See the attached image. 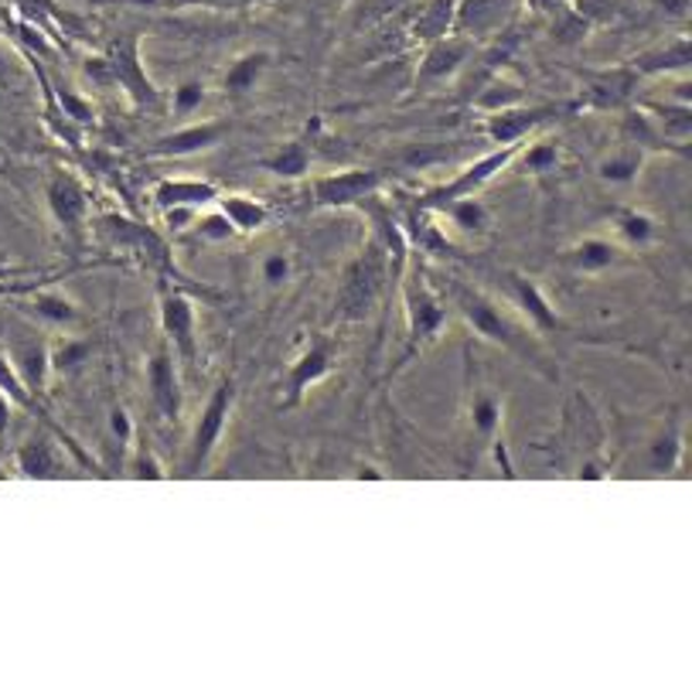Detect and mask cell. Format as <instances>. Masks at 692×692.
I'll return each mask as SVG.
<instances>
[{"label": "cell", "instance_id": "obj_1", "mask_svg": "<svg viewBox=\"0 0 692 692\" xmlns=\"http://www.w3.org/2000/svg\"><path fill=\"white\" fill-rule=\"evenodd\" d=\"M444 300H448V308L475 331L478 338L498 345V348H505L509 355L522 358L525 366L536 369L542 379L549 382H557L560 379V369L557 362L549 358V351L542 348V338L536 335V331L525 324L522 318H515L505 303H498L491 294L478 290V287H470L464 281H457V276H451V281H444Z\"/></svg>", "mask_w": 692, "mask_h": 692}, {"label": "cell", "instance_id": "obj_2", "mask_svg": "<svg viewBox=\"0 0 692 692\" xmlns=\"http://www.w3.org/2000/svg\"><path fill=\"white\" fill-rule=\"evenodd\" d=\"M399 287H403L406 342H403V351L396 355V362L390 369V379L406 372L413 358H420L440 338V331L448 327V318H451L448 300L430 284V273L423 270V263H406V270L399 276Z\"/></svg>", "mask_w": 692, "mask_h": 692}, {"label": "cell", "instance_id": "obj_3", "mask_svg": "<svg viewBox=\"0 0 692 692\" xmlns=\"http://www.w3.org/2000/svg\"><path fill=\"white\" fill-rule=\"evenodd\" d=\"M93 232L106 249H117L123 256H133L136 263L151 266L160 281L175 273V260H171V246L164 236H157L154 229H147L144 223H133L127 215L106 212V215H90Z\"/></svg>", "mask_w": 692, "mask_h": 692}, {"label": "cell", "instance_id": "obj_4", "mask_svg": "<svg viewBox=\"0 0 692 692\" xmlns=\"http://www.w3.org/2000/svg\"><path fill=\"white\" fill-rule=\"evenodd\" d=\"M399 281V273L393 270L390 256H385V249L369 239V246L362 249V256H358L345 276H342V290H338V311L345 321H362L369 311H372V303L379 300L385 281Z\"/></svg>", "mask_w": 692, "mask_h": 692}, {"label": "cell", "instance_id": "obj_5", "mask_svg": "<svg viewBox=\"0 0 692 692\" xmlns=\"http://www.w3.org/2000/svg\"><path fill=\"white\" fill-rule=\"evenodd\" d=\"M232 406H236V379L232 375H223L215 382L212 396L205 399L202 413L195 427H191V437H188V457H184V478H199L205 475L208 461L215 457V448L223 444V433L229 427V417H232Z\"/></svg>", "mask_w": 692, "mask_h": 692}, {"label": "cell", "instance_id": "obj_6", "mask_svg": "<svg viewBox=\"0 0 692 692\" xmlns=\"http://www.w3.org/2000/svg\"><path fill=\"white\" fill-rule=\"evenodd\" d=\"M584 114L576 99H560V103H518L509 109H498V114H485L481 120V133L494 147H512V144H525L533 133H539L542 127L557 123L563 117H576Z\"/></svg>", "mask_w": 692, "mask_h": 692}, {"label": "cell", "instance_id": "obj_7", "mask_svg": "<svg viewBox=\"0 0 692 692\" xmlns=\"http://www.w3.org/2000/svg\"><path fill=\"white\" fill-rule=\"evenodd\" d=\"M342 345L331 335H314L276 382V409H297L318 382H324L338 366Z\"/></svg>", "mask_w": 692, "mask_h": 692}, {"label": "cell", "instance_id": "obj_8", "mask_svg": "<svg viewBox=\"0 0 692 692\" xmlns=\"http://www.w3.org/2000/svg\"><path fill=\"white\" fill-rule=\"evenodd\" d=\"M518 151H522V144H512V147H494V151H488V154H481L478 160H470L467 168H461L448 184H440V188H433V191H427V195H420L417 202V208H423V212H440V208H448L451 202H457V199H467V195H481V191L502 175L509 164H515V157H518Z\"/></svg>", "mask_w": 692, "mask_h": 692}, {"label": "cell", "instance_id": "obj_9", "mask_svg": "<svg viewBox=\"0 0 692 692\" xmlns=\"http://www.w3.org/2000/svg\"><path fill=\"white\" fill-rule=\"evenodd\" d=\"M157 314H160L164 338H168V345L175 348V358L184 369H195V362H199V311H195V300H191L178 287H168V281H160Z\"/></svg>", "mask_w": 692, "mask_h": 692}, {"label": "cell", "instance_id": "obj_10", "mask_svg": "<svg viewBox=\"0 0 692 692\" xmlns=\"http://www.w3.org/2000/svg\"><path fill=\"white\" fill-rule=\"evenodd\" d=\"M642 79L634 75L628 62L607 65V69H584L580 72V109H594V114H621L624 106L634 103Z\"/></svg>", "mask_w": 692, "mask_h": 692}, {"label": "cell", "instance_id": "obj_11", "mask_svg": "<svg viewBox=\"0 0 692 692\" xmlns=\"http://www.w3.org/2000/svg\"><path fill=\"white\" fill-rule=\"evenodd\" d=\"M382 184H385V175L375 168H342V171H327L314 178L311 199H314V208H324V212L355 208L369 195H379Z\"/></svg>", "mask_w": 692, "mask_h": 692}, {"label": "cell", "instance_id": "obj_12", "mask_svg": "<svg viewBox=\"0 0 692 692\" xmlns=\"http://www.w3.org/2000/svg\"><path fill=\"white\" fill-rule=\"evenodd\" d=\"M502 420H505V396L494 385H485L478 375L470 379L467 396H464V430H467V444L488 451L491 440L502 433Z\"/></svg>", "mask_w": 692, "mask_h": 692}, {"label": "cell", "instance_id": "obj_13", "mask_svg": "<svg viewBox=\"0 0 692 692\" xmlns=\"http://www.w3.org/2000/svg\"><path fill=\"white\" fill-rule=\"evenodd\" d=\"M515 11H518V0H454L451 32L475 45L502 38Z\"/></svg>", "mask_w": 692, "mask_h": 692}, {"label": "cell", "instance_id": "obj_14", "mask_svg": "<svg viewBox=\"0 0 692 692\" xmlns=\"http://www.w3.org/2000/svg\"><path fill=\"white\" fill-rule=\"evenodd\" d=\"M106 59L114 65V86H120L136 106H160V93L151 82L141 55V38L136 35H120L114 45L106 48Z\"/></svg>", "mask_w": 692, "mask_h": 692}, {"label": "cell", "instance_id": "obj_15", "mask_svg": "<svg viewBox=\"0 0 692 692\" xmlns=\"http://www.w3.org/2000/svg\"><path fill=\"white\" fill-rule=\"evenodd\" d=\"M505 287H509V297H512V308L518 311V318L529 324L539 338L560 335V331H563V318L557 314V308H552L549 297L542 294V287L533 281L529 273L505 270Z\"/></svg>", "mask_w": 692, "mask_h": 692}, {"label": "cell", "instance_id": "obj_16", "mask_svg": "<svg viewBox=\"0 0 692 692\" xmlns=\"http://www.w3.org/2000/svg\"><path fill=\"white\" fill-rule=\"evenodd\" d=\"M45 202H48V212L55 215V223H59L75 242H82V232L90 226L86 184L69 171H55L45 184Z\"/></svg>", "mask_w": 692, "mask_h": 692}, {"label": "cell", "instance_id": "obj_17", "mask_svg": "<svg viewBox=\"0 0 692 692\" xmlns=\"http://www.w3.org/2000/svg\"><path fill=\"white\" fill-rule=\"evenodd\" d=\"M147 393L154 409L160 413V420L178 423L181 420V406H184V393H181V372H178V358L171 351V345H160L151 362H147Z\"/></svg>", "mask_w": 692, "mask_h": 692}, {"label": "cell", "instance_id": "obj_18", "mask_svg": "<svg viewBox=\"0 0 692 692\" xmlns=\"http://www.w3.org/2000/svg\"><path fill=\"white\" fill-rule=\"evenodd\" d=\"M475 55V41H467L454 32L448 35H440L433 41H427V51H423V59L417 65V86L427 90V86H440V82H448L454 79L464 62Z\"/></svg>", "mask_w": 692, "mask_h": 692}, {"label": "cell", "instance_id": "obj_19", "mask_svg": "<svg viewBox=\"0 0 692 692\" xmlns=\"http://www.w3.org/2000/svg\"><path fill=\"white\" fill-rule=\"evenodd\" d=\"M355 208L366 215V223L372 226V239L385 249V256H390L393 270L403 276V270L409 263V239H406V229L396 218L393 205L382 202L379 195H369L366 202H358Z\"/></svg>", "mask_w": 692, "mask_h": 692}, {"label": "cell", "instance_id": "obj_20", "mask_svg": "<svg viewBox=\"0 0 692 692\" xmlns=\"http://www.w3.org/2000/svg\"><path fill=\"white\" fill-rule=\"evenodd\" d=\"M226 136V127L218 120H202V123H188V127H178L175 133L160 136V141H154L144 157L151 160H171V157H195L202 151H212L218 147V141Z\"/></svg>", "mask_w": 692, "mask_h": 692}, {"label": "cell", "instance_id": "obj_21", "mask_svg": "<svg viewBox=\"0 0 692 692\" xmlns=\"http://www.w3.org/2000/svg\"><path fill=\"white\" fill-rule=\"evenodd\" d=\"M639 79H655V75H685L692 65V45L689 35H676L672 41H658L645 48L642 55L628 59Z\"/></svg>", "mask_w": 692, "mask_h": 692}, {"label": "cell", "instance_id": "obj_22", "mask_svg": "<svg viewBox=\"0 0 692 692\" xmlns=\"http://www.w3.org/2000/svg\"><path fill=\"white\" fill-rule=\"evenodd\" d=\"M685 451V420H682V409L672 406L666 423L655 430V437L648 440V451H645V464L652 475H672L682 461Z\"/></svg>", "mask_w": 692, "mask_h": 692}, {"label": "cell", "instance_id": "obj_23", "mask_svg": "<svg viewBox=\"0 0 692 692\" xmlns=\"http://www.w3.org/2000/svg\"><path fill=\"white\" fill-rule=\"evenodd\" d=\"M14 467L21 478H59L62 470L59 444L45 430H32L14 448Z\"/></svg>", "mask_w": 692, "mask_h": 692}, {"label": "cell", "instance_id": "obj_24", "mask_svg": "<svg viewBox=\"0 0 692 692\" xmlns=\"http://www.w3.org/2000/svg\"><path fill=\"white\" fill-rule=\"evenodd\" d=\"M17 297H21L17 308H21L24 314H32V318H38V321L51 324V327H75V324L82 321L79 303L69 300L62 290H48V287H35V284H32L27 290H21Z\"/></svg>", "mask_w": 692, "mask_h": 692}, {"label": "cell", "instance_id": "obj_25", "mask_svg": "<svg viewBox=\"0 0 692 692\" xmlns=\"http://www.w3.org/2000/svg\"><path fill=\"white\" fill-rule=\"evenodd\" d=\"M218 184L205 181V178H160L151 188V202L157 208H171V205H188V208H208L218 202Z\"/></svg>", "mask_w": 692, "mask_h": 692}, {"label": "cell", "instance_id": "obj_26", "mask_svg": "<svg viewBox=\"0 0 692 692\" xmlns=\"http://www.w3.org/2000/svg\"><path fill=\"white\" fill-rule=\"evenodd\" d=\"M639 106L652 117V123L658 127V133L666 136V141L679 154H685V144H689V136H692V109H689V103H679V99H666V103L645 99Z\"/></svg>", "mask_w": 692, "mask_h": 692}, {"label": "cell", "instance_id": "obj_27", "mask_svg": "<svg viewBox=\"0 0 692 692\" xmlns=\"http://www.w3.org/2000/svg\"><path fill=\"white\" fill-rule=\"evenodd\" d=\"M563 263L580 276H597V273H607L621 263V249L611 239L590 236V239H580L576 246H570L563 253Z\"/></svg>", "mask_w": 692, "mask_h": 692}, {"label": "cell", "instance_id": "obj_28", "mask_svg": "<svg viewBox=\"0 0 692 692\" xmlns=\"http://www.w3.org/2000/svg\"><path fill=\"white\" fill-rule=\"evenodd\" d=\"M14 375L21 379V385L32 399H45L48 396V379H51V366H48V345L41 342H24L14 348Z\"/></svg>", "mask_w": 692, "mask_h": 692}, {"label": "cell", "instance_id": "obj_29", "mask_svg": "<svg viewBox=\"0 0 692 692\" xmlns=\"http://www.w3.org/2000/svg\"><path fill=\"white\" fill-rule=\"evenodd\" d=\"M270 65H273V55L263 51V48L236 55V59L229 62V69L223 72V90L232 93V96L253 93L260 82H263V75L270 72Z\"/></svg>", "mask_w": 692, "mask_h": 692}, {"label": "cell", "instance_id": "obj_30", "mask_svg": "<svg viewBox=\"0 0 692 692\" xmlns=\"http://www.w3.org/2000/svg\"><path fill=\"white\" fill-rule=\"evenodd\" d=\"M645 160H648L645 151L631 147V144H618L611 154H604L597 160V178L607 184H634L639 175L645 171Z\"/></svg>", "mask_w": 692, "mask_h": 692}, {"label": "cell", "instance_id": "obj_31", "mask_svg": "<svg viewBox=\"0 0 692 692\" xmlns=\"http://www.w3.org/2000/svg\"><path fill=\"white\" fill-rule=\"evenodd\" d=\"M311 147L303 144V141H290L284 147H276L270 157L260 160V168L273 178H281V181H300V178H308L311 175Z\"/></svg>", "mask_w": 692, "mask_h": 692}, {"label": "cell", "instance_id": "obj_32", "mask_svg": "<svg viewBox=\"0 0 692 692\" xmlns=\"http://www.w3.org/2000/svg\"><path fill=\"white\" fill-rule=\"evenodd\" d=\"M215 205L226 212V218L236 226L239 236H253V232H260L270 223L266 202H260L253 195H218Z\"/></svg>", "mask_w": 692, "mask_h": 692}, {"label": "cell", "instance_id": "obj_33", "mask_svg": "<svg viewBox=\"0 0 692 692\" xmlns=\"http://www.w3.org/2000/svg\"><path fill=\"white\" fill-rule=\"evenodd\" d=\"M437 215H448L451 226L464 236H485L491 229V212L488 205L478 199V195H467V199H457L451 202L448 208H440Z\"/></svg>", "mask_w": 692, "mask_h": 692}, {"label": "cell", "instance_id": "obj_34", "mask_svg": "<svg viewBox=\"0 0 692 692\" xmlns=\"http://www.w3.org/2000/svg\"><path fill=\"white\" fill-rule=\"evenodd\" d=\"M93 355V342L86 338H59L48 345V366L51 375H75L82 366L90 362Z\"/></svg>", "mask_w": 692, "mask_h": 692}, {"label": "cell", "instance_id": "obj_35", "mask_svg": "<svg viewBox=\"0 0 692 692\" xmlns=\"http://www.w3.org/2000/svg\"><path fill=\"white\" fill-rule=\"evenodd\" d=\"M518 103H525V90L518 86V82H509V79L488 82V86L475 96V109H481V114H498V109H509V106H518Z\"/></svg>", "mask_w": 692, "mask_h": 692}, {"label": "cell", "instance_id": "obj_36", "mask_svg": "<svg viewBox=\"0 0 692 692\" xmlns=\"http://www.w3.org/2000/svg\"><path fill=\"white\" fill-rule=\"evenodd\" d=\"M552 14H557V17H552V38H557L560 45H566V48L584 41L590 35V27H594V21L584 11H576V8H557Z\"/></svg>", "mask_w": 692, "mask_h": 692}, {"label": "cell", "instance_id": "obj_37", "mask_svg": "<svg viewBox=\"0 0 692 692\" xmlns=\"http://www.w3.org/2000/svg\"><path fill=\"white\" fill-rule=\"evenodd\" d=\"M615 229H618V236L628 242V246H634V249H642V246H648L652 239H655V218L652 215H645V212H639V208H624V212H618L615 215Z\"/></svg>", "mask_w": 692, "mask_h": 692}, {"label": "cell", "instance_id": "obj_38", "mask_svg": "<svg viewBox=\"0 0 692 692\" xmlns=\"http://www.w3.org/2000/svg\"><path fill=\"white\" fill-rule=\"evenodd\" d=\"M515 160H522L525 175H552L560 168V144L557 141H536L525 151H518Z\"/></svg>", "mask_w": 692, "mask_h": 692}, {"label": "cell", "instance_id": "obj_39", "mask_svg": "<svg viewBox=\"0 0 692 692\" xmlns=\"http://www.w3.org/2000/svg\"><path fill=\"white\" fill-rule=\"evenodd\" d=\"M191 229H195V236H199L202 242H212V246H223V242H229V239L239 236L236 226L229 223L223 208H212V212L199 215L195 226H191Z\"/></svg>", "mask_w": 692, "mask_h": 692}, {"label": "cell", "instance_id": "obj_40", "mask_svg": "<svg viewBox=\"0 0 692 692\" xmlns=\"http://www.w3.org/2000/svg\"><path fill=\"white\" fill-rule=\"evenodd\" d=\"M127 475L136 481H160V478H168V470H164V464L151 444H136L127 461Z\"/></svg>", "mask_w": 692, "mask_h": 692}, {"label": "cell", "instance_id": "obj_41", "mask_svg": "<svg viewBox=\"0 0 692 692\" xmlns=\"http://www.w3.org/2000/svg\"><path fill=\"white\" fill-rule=\"evenodd\" d=\"M205 96H208V90H205L202 79H184V82H178V86H175V103H171L175 117H178V120H188L191 114H195V109H202Z\"/></svg>", "mask_w": 692, "mask_h": 692}, {"label": "cell", "instance_id": "obj_42", "mask_svg": "<svg viewBox=\"0 0 692 692\" xmlns=\"http://www.w3.org/2000/svg\"><path fill=\"white\" fill-rule=\"evenodd\" d=\"M59 106H62L65 120H72L79 127H90L96 120L93 103H86V99H82L79 93H72V90H59Z\"/></svg>", "mask_w": 692, "mask_h": 692}, {"label": "cell", "instance_id": "obj_43", "mask_svg": "<svg viewBox=\"0 0 692 692\" xmlns=\"http://www.w3.org/2000/svg\"><path fill=\"white\" fill-rule=\"evenodd\" d=\"M290 273H294V263L284 253H270L260 263V276H263V284H270V287H284L290 281Z\"/></svg>", "mask_w": 692, "mask_h": 692}, {"label": "cell", "instance_id": "obj_44", "mask_svg": "<svg viewBox=\"0 0 692 692\" xmlns=\"http://www.w3.org/2000/svg\"><path fill=\"white\" fill-rule=\"evenodd\" d=\"M109 433H114V440H117L120 448H133L136 430H133V420H130V413L123 406L109 409Z\"/></svg>", "mask_w": 692, "mask_h": 692}, {"label": "cell", "instance_id": "obj_45", "mask_svg": "<svg viewBox=\"0 0 692 692\" xmlns=\"http://www.w3.org/2000/svg\"><path fill=\"white\" fill-rule=\"evenodd\" d=\"M199 208H188V205H171V208H160V223L168 232H184L195 226Z\"/></svg>", "mask_w": 692, "mask_h": 692}, {"label": "cell", "instance_id": "obj_46", "mask_svg": "<svg viewBox=\"0 0 692 692\" xmlns=\"http://www.w3.org/2000/svg\"><path fill=\"white\" fill-rule=\"evenodd\" d=\"M82 72H86V79L93 82V86H103V90L114 86V65H109L106 51L103 55H90V59L82 62Z\"/></svg>", "mask_w": 692, "mask_h": 692}, {"label": "cell", "instance_id": "obj_47", "mask_svg": "<svg viewBox=\"0 0 692 692\" xmlns=\"http://www.w3.org/2000/svg\"><path fill=\"white\" fill-rule=\"evenodd\" d=\"M11 423H14V399L0 390V448L8 444V437H11Z\"/></svg>", "mask_w": 692, "mask_h": 692}, {"label": "cell", "instance_id": "obj_48", "mask_svg": "<svg viewBox=\"0 0 692 692\" xmlns=\"http://www.w3.org/2000/svg\"><path fill=\"white\" fill-rule=\"evenodd\" d=\"M655 8L666 14V17H676V21H682V17H689V0H655Z\"/></svg>", "mask_w": 692, "mask_h": 692}, {"label": "cell", "instance_id": "obj_49", "mask_svg": "<svg viewBox=\"0 0 692 692\" xmlns=\"http://www.w3.org/2000/svg\"><path fill=\"white\" fill-rule=\"evenodd\" d=\"M525 4H529L533 11H539V14H552L557 8H563V0H525Z\"/></svg>", "mask_w": 692, "mask_h": 692}, {"label": "cell", "instance_id": "obj_50", "mask_svg": "<svg viewBox=\"0 0 692 692\" xmlns=\"http://www.w3.org/2000/svg\"><path fill=\"white\" fill-rule=\"evenodd\" d=\"M355 478H362V481H366V478H369V481H382L385 475H382L379 467H372V464H369V467H358V475H355Z\"/></svg>", "mask_w": 692, "mask_h": 692}, {"label": "cell", "instance_id": "obj_51", "mask_svg": "<svg viewBox=\"0 0 692 692\" xmlns=\"http://www.w3.org/2000/svg\"><path fill=\"white\" fill-rule=\"evenodd\" d=\"M123 4H133V8H164V0H123Z\"/></svg>", "mask_w": 692, "mask_h": 692}, {"label": "cell", "instance_id": "obj_52", "mask_svg": "<svg viewBox=\"0 0 692 692\" xmlns=\"http://www.w3.org/2000/svg\"><path fill=\"white\" fill-rule=\"evenodd\" d=\"M24 287V284H21ZM21 287H0V294H21Z\"/></svg>", "mask_w": 692, "mask_h": 692}]
</instances>
